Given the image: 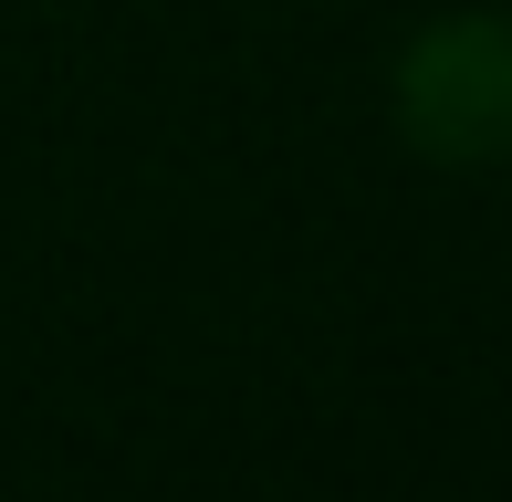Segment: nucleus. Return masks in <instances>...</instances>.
Masks as SVG:
<instances>
[{"instance_id":"1","label":"nucleus","mask_w":512,"mask_h":502,"mask_svg":"<svg viewBox=\"0 0 512 502\" xmlns=\"http://www.w3.org/2000/svg\"><path fill=\"white\" fill-rule=\"evenodd\" d=\"M408 157L429 168H502L512 157V11H450L418 21L387 74Z\"/></svg>"}]
</instances>
